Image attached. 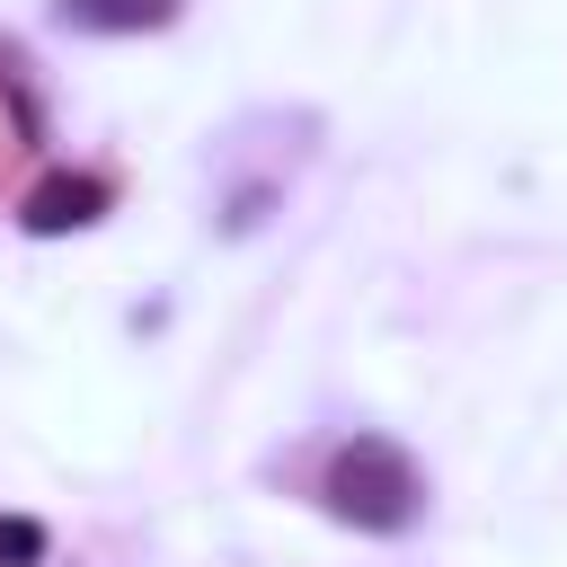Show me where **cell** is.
Here are the masks:
<instances>
[{"label":"cell","instance_id":"1","mask_svg":"<svg viewBox=\"0 0 567 567\" xmlns=\"http://www.w3.org/2000/svg\"><path fill=\"white\" fill-rule=\"evenodd\" d=\"M328 505H337L346 523H363V532H408L416 505H425V478H416V461H408L399 443L354 434V443L328 461Z\"/></svg>","mask_w":567,"mask_h":567},{"label":"cell","instance_id":"2","mask_svg":"<svg viewBox=\"0 0 567 567\" xmlns=\"http://www.w3.org/2000/svg\"><path fill=\"white\" fill-rule=\"evenodd\" d=\"M97 213H106V186H97V177H44L18 221H27L35 239H53V230H89Z\"/></svg>","mask_w":567,"mask_h":567},{"label":"cell","instance_id":"3","mask_svg":"<svg viewBox=\"0 0 567 567\" xmlns=\"http://www.w3.org/2000/svg\"><path fill=\"white\" fill-rule=\"evenodd\" d=\"M168 18H177V0H53V27H71V35H151Z\"/></svg>","mask_w":567,"mask_h":567},{"label":"cell","instance_id":"4","mask_svg":"<svg viewBox=\"0 0 567 567\" xmlns=\"http://www.w3.org/2000/svg\"><path fill=\"white\" fill-rule=\"evenodd\" d=\"M35 558H44V523L0 514V567H35Z\"/></svg>","mask_w":567,"mask_h":567}]
</instances>
